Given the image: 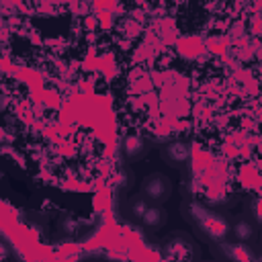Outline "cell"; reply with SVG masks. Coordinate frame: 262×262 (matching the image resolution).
<instances>
[{"label":"cell","instance_id":"obj_1","mask_svg":"<svg viewBox=\"0 0 262 262\" xmlns=\"http://www.w3.org/2000/svg\"><path fill=\"white\" fill-rule=\"evenodd\" d=\"M145 192L151 199H156V201L168 199V194H170V182H168V178L162 176V174H151L147 178V182H145Z\"/></svg>","mask_w":262,"mask_h":262}]
</instances>
